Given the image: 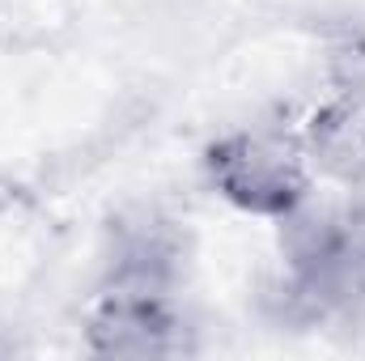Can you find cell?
Returning <instances> with one entry per match:
<instances>
[{
	"instance_id": "obj_1",
	"label": "cell",
	"mask_w": 365,
	"mask_h": 361,
	"mask_svg": "<svg viewBox=\"0 0 365 361\" xmlns=\"http://www.w3.org/2000/svg\"><path fill=\"white\" fill-rule=\"evenodd\" d=\"M276 293L289 323L327 319L365 298V195L327 213L302 204L284 217V280Z\"/></svg>"
},
{
	"instance_id": "obj_2",
	"label": "cell",
	"mask_w": 365,
	"mask_h": 361,
	"mask_svg": "<svg viewBox=\"0 0 365 361\" xmlns=\"http://www.w3.org/2000/svg\"><path fill=\"white\" fill-rule=\"evenodd\" d=\"M204 171L221 200L251 217L284 221L310 204V158L302 136L293 141L268 128L225 132L204 149Z\"/></svg>"
},
{
	"instance_id": "obj_3",
	"label": "cell",
	"mask_w": 365,
	"mask_h": 361,
	"mask_svg": "<svg viewBox=\"0 0 365 361\" xmlns=\"http://www.w3.org/2000/svg\"><path fill=\"white\" fill-rule=\"evenodd\" d=\"M86 340L102 357H182L195 349V327L175 293L102 289L86 319Z\"/></svg>"
},
{
	"instance_id": "obj_4",
	"label": "cell",
	"mask_w": 365,
	"mask_h": 361,
	"mask_svg": "<svg viewBox=\"0 0 365 361\" xmlns=\"http://www.w3.org/2000/svg\"><path fill=\"white\" fill-rule=\"evenodd\" d=\"M187 268V238L158 213L119 217L106 234V289L179 293Z\"/></svg>"
},
{
	"instance_id": "obj_5",
	"label": "cell",
	"mask_w": 365,
	"mask_h": 361,
	"mask_svg": "<svg viewBox=\"0 0 365 361\" xmlns=\"http://www.w3.org/2000/svg\"><path fill=\"white\" fill-rule=\"evenodd\" d=\"M306 158L344 183H365V102H331L302 132Z\"/></svg>"
},
{
	"instance_id": "obj_6",
	"label": "cell",
	"mask_w": 365,
	"mask_h": 361,
	"mask_svg": "<svg viewBox=\"0 0 365 361\" xmlns=\"http://www.w3.org/2000/svg\"><path fill=\"white\" fill-rule=\"evenodd\" d=\"M9 349H13V345H4V340H0V353H9Z\"/></svg>"
}]
</instances>
